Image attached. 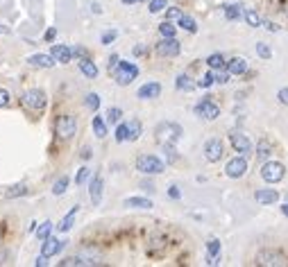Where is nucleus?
Segmentation results:
<instances>
[{"label": "nucleus", "instance_id": "f257e3e1", "mask_svg": "<svg viewBox=\"0 0 288 267\" xmlns=\"http://www.w3.org/2000/svg\"><path fill=\"white\" fill-rule=\"evenodd\" d=\"M182 127L177 123H159L157 129H154V138L157 143L164 147V145H175L179 138H182Z\"/></svg>", "mask_w": 288, "mask_h": 267}, {"label": "nucleus", "instance_id": "f03ea898", "mask_svg": "<svg viewBox=\"0 0 288 267\" xmlns=\"http://www.w3.org/2000/svg\"><path fill=\"white\" fill-rule=\"evenodd\" d=\"M112 75H114L118 86H130L132 82L138 77V66L132 64V61H123V59H120L116 66V71H114Z\"/></svg>", "mask_w": 288, "mask_h": 267}, {"label": "nucleus", "instance_id": "7ed1b4c3", "mask_svg": "<svg viewBox=\"0 0 288 267\" xmlns=\"http://www.w3.org/2000/svg\"><path fill=\"white\" fill-rule=\"evenodd\" d=\"M136 170L141 175H161L166 170V163L154 154H141L136 159Z\"/></svg>", "mask_w": 288, "mask_h": 267}, {"label": "nucleus", "instance_id": "20e7f679", "mask_svg": "<svg viewBox=\"0 0 288 267\" xmlns=\"http://www.w3.org/2000/svg\"><path fill=\"white\" fill-rule=\"evenodd\" d=\"M55 134H57L59 138H64V141H71V138L77 134V120H75V116L61 113V116L57 118V123H55Z\"/></svg>", "mask_w": 288, "mask_h": 267}, {"label": "nucleus", "instance_id": "39448f33", "mask_svg": "<svg viewBox=\"0 0 288 267\" xmlns=\"http://www.w3.org/2000/svg\"><path fill=\"white\" fill-rule=\"evenodd\" d=\"M286 175V168H284V163L279 161H266L261 165V179L266 183H279Z\"/></svg>", "mask_w": 288, "mask_h": 267}, {"label": "nucleus", "instance_id": "423d86ee", "mask_svg": "<svg viewBox=\"0 0 288 267\" xmlns=\"http://www.w3.org/2000/svg\"><path fill=\"white\" fill-rule=\"evenodd\" d=\"M46 105H48V98L41 89H30V91H25V95H23V107L30 111H43Z\"/></svg>", "mask_w": 288, "mask_h": 267}, {"label": "nucleus", "instance_id": "0eeeda50", "mask_svg": "<svg viewBox=\"0 0 288 267\" xmlns=\"http://www.w3.org/2000/svg\"><path fill=\"white\" fill-rule=\"evenodd\" d=\"M256 265H266V267H284L288 265V258L279 251H259L256 254Z\"/></svg>", "mask_w": 288, "mask_h": 267}, {"label": "nucleus", "instance_id": "6e6552de", "mask_svg": "<svg viewBox=\"0 0 288 267\" xmlns=\"http://www.w3.org/2000/svg\"><path fill=\"white\" fill-rule=\"evenodd\" d=\"M195 116L204 118V120H216V118L220 116V107H218L216 102H211L209 98H204L195 105Z\"/></svg>", "mask_w": 288, "mask_h": 267}, {"label": "nucleus", "instance_id": "1a4fd4ad", "mask_svg": "<svg viewBox=\"0 0 288 267\" xmlns=\"http://www.w3.org/2000/svg\"><path fill=\"white\" fill-rule=\"evenodd\" d=\"M225 150H223V141L220 138H209L207 143H204V159L209 163H218L223 159Z\"/></svg>", "mask_w": 288, "mask_h": 267}, {"label": "nucleus", "instance_id": "9d476101", "mask_svg": "<svg viewBox=\"0 0 288 267\" xmlns=\"http://www.w3.org/2000/svg\"><path fill=\"white\" fill-rule=\"evenodd\" d=\"M179 50H182V46H179V41H177L175 36H164V39L157 43L159 57H177Z\"/></svg>", "mask_w": 288, "mask_h": 267}, {"label": "nucleus", "instance_id": "9b49d317", "mask_svg": "<svg viewBox=\"0 0 288 267\" xmlns=\"http://www.w3.org/2000/svg\"><path fill=\"white\" fill-rule=\"evenodd\" d=\"M245 172H248V161H245V157H236L225 165V175L230 177V179H241Z\"/></svg>", "mask_w": 288, "mask_h": 267}, {"label": "nucleus", "instance_id": "f8f14e48", "mask_svg": "<svg viewBox=\"0 0 288 267\" xmlns=\"http://www.w3.org/2000/svg\"><path fill=\"white\" fill-rule=\"evenodd\" d=\"M230 143L236 152H241V154H250L252 152V143H250V138L241 131H231L230 134Z\"/></svg>", "mask_w": 288, "mask_h": 267}, {"label": "nucleus", "instance_id": "ddd939ff", "mask_svg": "<svg viewBox=\"0 0 288 267\" xmlns=\"http://www.w3.org/2000/svg\"><path fill=\"white\" fill-rule=\"evenodd\" d=\"M102 188H105V183H102V177H100V175H93V177H91V183H89V197H91V204H93V206H100V202H102Z\"/></svg>", "mask_w": 288, "mask_h": 267}, {"label": "nucleus", "instance_id": "4468645a", "mask_svg": "<svg viewBox=\"0 0 288 267\" xmlns=\"http://www.w3.org/2000/svg\"><path fill=\"white\" fill-rule=\"evenodd\" d=\"M159 95H161V84H159V82H148V84H143L136 93V98H141V100H154V98H159Z\"/></svg>", "mask_w": 288, "mask_h": 267}, {"label": "nucleus", "instance_id": "2eb2a0df", "mask_svg": "<svg viewBox=\"0 0 288 267\" xmlns=\"http://www.w3.org/2000/svg\"><path fill=\"white\" fill-rule=\"evenodd\" d=\"M64 245H66L64 240H59V238H53V235H50V238H46V240H43V245H41V254L50 258V256L59 254V251L64 249Z\"/></svg>", "mask_w": 288, "mask_h": 267}, {"label": "nucleus", "instance_id": "dca6fc26", "mask_svg": "<svg viewBox=\"0 0 288 267\" xmlns=\"http://www.w3.org/2000/svg\"><path fill=\"white\" fill-rule=\"evenodd\" d=\"M27 64L32 66V68H53L57 64V59L53 54H32V57H27Z\"/></svg>", "mask_w": 288, "mask_h": 267}, {"label": "nucleus", "instance_id": "f3484780", "mask_svg": "<svg viewBox=\"0 0 288 267\" xmlns=\"http://www.w3.org/2000/svg\"><path fill=\"white\" fill-rule=\"evenodd\" d=\"M50 54H53L55 59H57V64H68V61H73V48L68 46H59V43H55L53 48H50Z\"/></svg>", "mask_w": 288, "mask_h": 267}, {"label": "nucleus", "instance_id": "a211bd4d", "mask_svg": "<svg viewBox=\"0 0 288 267\" xmlns=\"http://www.w3.org/2000/svg\"><path fill=\"white\" fill-rule=\"evenodd\" d=\"M207 265H220V240L216 238L207 242Z\"/></svg>", "mask_w": 288, "mask_h": 267}, {"label": "nucleus", "instance_id": "6ab92c4d", "mask_svg": "<svg viewBox=\"0 0 288 267\" xmlns=\"http://www.w3.org/2000/svg\"><path fill=\"white\" fill-rule=\"evenodd\" d=\"M254 199L259 204H263V206H268V204L279 202V193H277L275 188H261L254 193Z\"/></svg>", "mask_w": 288, "mask_h": 267}, {"label": "nucleus", "instance_id": "aec40b11", "mask_svg": "<svg viewBox=\"0 0 288 267\" xmlns=\"http://www.w3.org/2000/svg\"><path fill=\"white\" fill-rule=\"evenodd\" d=\"M227 71L231 72V75H245L248 72V61L243 57H234V59H230L227 61V66H225Z\"/></svg>", "mask_w": 288, "mask_h": 267}, {"label": "nucleus", "instance_id": "412c9836", "mask_svg": "<svg viewBox=\"0 0 288 267\" xmlns=\"http://www.w3.org/2000/svg\"><path fill=\"white\" fill-rule=\"evenodd\" d=\"M79 72H82V75H84V77H89V79H96L98 77V66L93 64L91 59L86 57V59H79Z\"/></svg>", "mask_w": 288, "mask_h": 267}, {"label": "nucleus", "instance_id": "4be33fe9", "mask_svg": "<svg viewBox=\"0 0 288 267\" xmlns=\"http://www.w3.org/2000/svg\"><path fill=\"white\" fill-rule=\"evenodd\" d=\"M77 211H79V206H73V209L64 215V220L57 224V231H59V233H66V231H71V229H73V222H75V215H77Z\"/></svg>", "mask_w": 288, "mask_h": 267}, {"label": "nucleus", "instance_id": "5701e85b", "mask_svg": "<svg viewBox=\"0 0 288 267\" xmlns=\"http://www.w3.org/2000/svg\"><path fill=\"white\" fill-rule=\"evenodd\" d=\"M123 204L130 209H152V199H148V197H127Z\"/></svg>", "mask_w": 288, "mask_h": 267}, {"label": "nucleus", "instance_id": "b1692460", "mask_svg": "<svg viewBox=\"0 0 288 267\" xmlns=\"http://www.w3.org/2000/svg\"><path fill=\"white\" fill-rule=\"evenodd\" d=\"M175 86L177 89H179V91H186V93H191V91H195V82H193V79L189 77V75H177V79H175Z\"/></svg>", "mask_w": 288, "mask_h": 267}, {"label": "nucleus", "instance_id": "393cba45", "mask_svg": "<svg viewBox=\"0 0 288 267\" xmlns=\"http://www.w3.org/2000/svg\"><path fill=\"white\" fill-rule=\"evenodd\" d=\"M223 12H225V18H227V20H238L241 16H245L243 5H225Z\"/></svg>", "mask_w": 288, "mask_h": 267}, {"label": "nucleus", "instance_id": "a878e982", "mask_svg": "<svg viewBox=\"0 0 288 267\" xmlns=\"http://www.w3.org/2000/svg\"><path fill=\"white\" fill-rule=\"evenodd\" d=\"M68 186H71V179H68V175H64V177H59L57 181L53 183V195H64L66 190H68Z\"/></svg>", "mask_w": 288, "mask_h": 267}, {"label": "nucleus", "instance_id": "bb28decb", "mask_svg": "<svg viewBox=\"0 0 288 267\" xmlns=\"http://www.w3.org/2000/svg\"><path fill=\"white\" fill-rule=\"evenodd\" d=\"M207 66H209L211 71H218V68H225L227 61H225V57L220 53H213V54H209V59H207Z\"/></svg>", "mask_w": 288, "mask_h": 267}, {"label": "nucleus", "instance_id": "cd10ccee", "mask_svg": "<svg viewBox=\"0 0 288 267\" xmlns=\"http://www.w3.org/2000/svg\"><path fill=\"white\" fill-rule=\"evenodd\" d=\"M177 25L182 27V30H186V32H191V34H195V32H197V23L191 18V16H186V14H184L182 18L177 20Z\"/></svg>", "mask_w": 288, "mask_h": 267}, {"label": "nucleus", "instance_id": "c85d7f7f", "mask_svg": "<svg viewBox=\"0 0 288 267\" xmlns=\"http://www.w3.org/2000/svg\"><path fill=\"white\" fill-rule=\"evenodd\" d=\"M93 134H96V138H105L107 136V123L100 116L93 118Z\"/></svg>", "mask_w": 288, "mask_h": 267}, {"label": "nucleus", "instance_id": "c756f323", "mask_svg": "<svg viewBox=\"0 0 288 267\" xmlns=\"http://www.w3.org/2000/svg\"><path fill=\"white\" fill-rule=\"evenodd\" d=\"M116 141H118V143L130 141V125H127V123H118V127H116Z\"/></svg>", "mask_w": 288, "mask_h": 267}, {"label": "nucleus", "instance_id": "7c9ffc66", "mask_svg": "<svg viewBox=\"0 0 288 267\" xmlns=\"http://www.w3.org/2000/svg\"><path fill=\"white\" fill-rule=\"evenodd\" d=\"M245 20H248V25H250V27H261V25H263L261 16H259L254 9H245Z\"/></svg>", "mask_w": 288, "mask_h": 267}, {"label": "nucleus", "instance_id": "2f4dec72", "mask_svg": "<svg viewBox=\"0 0 288 267\" xmlns=\"http://www.w3.org/2000/svg\"><path fill=\"white\" fill-rule=\"evenodd\" d=\"M270 154H272V145H270L268 141H259V145H256V157L268 159Z\"/></svg>", "mask_w": 288, "mask_h": 267}, {"label": "nucleus", "instance_id": "473e14b6", "mask_svg": "<svg viewBox=\"0 0 288 267\" xmlns=\"http://www.w3.org/2000/svg\"><path fill=\"white\" fill-rule=\"evenodd\" d=\"M130 141H136V138H141V134H143V125L138 123V120H130Z\"/></svg>", "mask_w": 288, "mask_h": 267}, {"label": "nucleus", "instance_id": "72a5a7b5", "mask_svg": "<svg viewBox=\"0 0 288 267\" xmlns=\"http://www.w3.org/2000/svg\"><path fill=\"white\" fill-rule=\"evenodd\" d=\"M50 233H53V222H50V220L43 222V224L37 229V238H39V240H46V238H50Z\"/></svg>", "mask_w": 288, "mask_h": 267}, {"label": "nucleus", "instance_id": "f704fd0d", "mask_svg": "<svg viewBox=\"0 0 288 267\" xmlns=\"http://www.w3.org/2000/svg\"><path fill=\"white\" fill-rule=\"evenodd\" d=\"M159 34H161V36H175V34H177V27L173 25L171 20H164V23L159 25Z\"/></svg>", "mask_w": 288, "mask_h": 267}, {"label": "nucleus", "instance_id": "c9c22d12", "mask_svg": "<svg viewBox=\"0 0 288 267\" xmlns=\"http://www.w3.org/2000/svg\"><path fill=\"white\" fill-rule=\"evenodd\" d=\"M27 195V186H23V183H19V186H14V188L7 190V197L9 199H16V197H25Z\"/></svg>", "mask_w": 288, "mask_h": 267}, {"label": "nucleus", "instance_id": "e433bc0d", "mask_svg": "<svg viewBox=\"0 0 288 267\" xmlns=\"http://www.w3.org/2000/svg\"><path fill=\"white\" fill-rule=\"evenodd\" d=\"M86 107H89V109L91 111H98L100 109V95L98 93H86Z\"/></svg>", "mask_w": 288, "mask_h": 267}, {"label": "nucleus", "instance_id": "4c0bfd02", "mask_svg": "<svg viewBox=\"0 0 288 267\" xmlns=\"http://www.w3.org/2000/svg\"><path fill=\"white\" fill-rule=\"evenodd\" d=\"M120 116H123V111L118 109V107H112V109L107 111V123L118 125V123H120Z\"/></svg>", "mask_w": 288, "mask_h": 267}, {"label": "nucleus", "instance_id": "58836bf2", "mask_svg": "<svg viewBox=\"0 0 288 267\" xmlns=\"http://www.w3.org/2000/svg\"><path fill=\"white\" fill-rule=\"evenodd\" d=\"M89 177H91V170H89V168L84 165V168H79V170H77V177H75V183H77V186H84V183L89 181Z\"/></svg>", "mask_w": 288, "mask_h": 267}, {"label": "nucleus", "instance_id": "ea45409f", "mask_svg": "<svg viewBox=\"0 0 288 267\" xmlns=\"http://www.w3.org/2000/svg\"><path fill=\"white\" fill-rule=\"evenodd\" d=\"M213 84H216V72H211V71L197 82V86H202V89H209V86H213Z\"/></svg>", "mask_w": 288, "mask_h": 267}, {"label": "nucleus", "instance_id": "a19ab883", "mask_svg": "<svg viewBox=\"0 0 288 267\" xmlns=\"http://www.w3.org/2000/svg\"><path fill=\"white\" fill-rule=\"evenodd\" d=\"M118 32L116 30H107V32H102V36H100V41H102V46H112L114 41H116Z\"/></svg>", "mask_w": 288, "mask_h": 267}, {"label": "nucleus", "instance_id": "79ce46f5", "mask_svg": "<svg viewBox=\"0 0 288 267\" xmlns=\"http://www.w3.org/2000/svg\"><path fill=\"white\" fill-rule=\"evenodd\" d=\"M166 7H168V2L166 0H150V14H159V12H164Z\"/></svg>", "mask_w": 288, "mask_h": 267}, {"label": "nucleus", "instance_id": "37998d69", "mask_svg": "<svg viewBox=\"0 0 288 267\" xmlns=\"http://www.w3.org/2000/svg\"><path fill=\"white\" fill-rule=\"evenodd\" d=\"M184 16V12L179 7H171V9H166V20H179Z\"/></svg>", "mask_w": 288, "mask_h": 267}, {"label": "nucleus", "instance_id": "c03bdc74", "mask_svg": "<svg viewBox=\"0 0 288 267\" xmlns=\"http://www.w3.org/2000/svg\"><path fill=\"white\" fill-rule=\"evenodd\" d=\"M256 54L261 59H270L272 57V50L268 48V43H256Z\"/></svg>", "mask_w": 288, "mask_h": 267}, {"label": "nucleus", "instance_id": "a18cd8bd", "mask_svg": "<svg viewBox=\"0 0 288 267\" xmlns=\"http://www.w3.org/2000/svg\"><path fill=\"white\" fill-rule=\"evenodd\" d=\"M230 75H231L230 71H223V68H218L216 82H218V84H227V82H230Z\"/></svg>", "mask_w": 288, "mask_h": 267}, {"label": "nucleus", "instance_id": "49530a36", "mask_svg": "<svg viewBox=\"0 0 288 267\" xmlns=\"http://www.w3.org/2000/svg\"><path fill=\"white\" fill-rule=\"evenodd\" d=\"M9 100H12L9 91H7V89H0V109H5V107H9Z\"/></svg>", "mask_w": 288, "mask_h": 267}, {"label": "nucleus", "instance_id": "de8ad7c7", "mask_svg": "<svg viewBox=\"0 0 288 267\" xmlns=\"http://www.w3.org/2000/svg\"><path fill=\"white\" fill-rule=\"evenodd\" d=\"M73 54H75V57H79V59H86V57H89V50H86V48H82V46H73Z\"/></svg>", "mask_w": 288, "mask_h": 267}, {"label": "nucleus", "instance_id": "09e8293b", "mask_svg": "<svg viewBox=\"0 0 288 267\" xmlns=\"http://www.w3.org/2000/svg\"><path fill=\"white\" fill-rule=\"evenodd\" d=\"M118 61H120V57H118V54H112V57H109V72H114L116 71V66H118Z\"/></svg>", "mask_w": 288, "mask_h": 267}, {"label": "nucleus", "instance_id": "8fccbe9b", "mask_svg": "<svg viewBox=\"0 0 288 267\" xmlns=\"http://www.w3.org/2000/svg\"><path fill=\"white\" fill-rule=\"evenodd\" d=\"M168 197H171V199H179V197H182V193H179V188H177V186H171V188H168Z\"/></svg>", "mask_w": 288, "mask_h": 267}, {"label": "nucleus", "instance_id": "3c124183", "mask_svg": "<svg viewBox=\"0 0 288 267\" xmlns=\"http://www.w3.org/2000/svg\"><path fill=\"white\" fill-rule=\"evenodd\" d=\"M277 98H279V102H282V105H288V86H284Z\"/></svg>", "mask_w": 288, "mask_h": 267}, {"label": "nucleus", "instance_id": "603ef678", "mask_svg": "<svg viewBox=\"0 0 288 267\" xmlns=\"http://www.w3.org/2000/svg\"><path fill=\"white\" fill-rule=\"evenodd\" d=\"M55 36H57V30H55V27H50V30H46V34H43V41H53Z\"/></svg>", "mask_w": 288, "mask_h": 267}, {"label": "nucleus", "instance_id": "864d4df0", "mask_svg": "<svg viewBox=\"0 0 288 267\" xmlns=\"http://www.w3.org/2000/svg\"><path fill=\"white\" fill-rule=\"evenodd\" d=\"M34 265H37V267H46V265H48V256H43V254H41L39 258L34 261Z\"/></svg>", "mask_w": 288, "mask_h": 267}, {"label": "nucleus", "instance_id": "5fc2aeb1", "mask_svg": "<svg viewBox=\"0 0 288 267\" xmlns=\"http://www.w3.org/2000/svg\"><path fill=\"white\" fill-rule=\"evenodd\" d=\"M132 53L136 54V57H143V54L148 53V50H145V46H134V50H132Z\"/></svg>", "mask_w": 288, "mask_h": 267}, {"label": "nucleus", "instance_id": "6e6d98bb", "mask_svg": "<svg viewBox=\"0 0 288 267\" xmlns=\"http://www.w3.org/2000/svg\"><path fill=\"white\" fill-rule=\"evenodd\" d=\"M263 25H266V30H268V32H277V30H279V25L270 23V20H263Z\"/></svg>", "mask_w": 288, "mask_h": 267}, {"label": "nucleus", "instance_id": "4d7b16f0", "mask_svg": "<svg viewBox=\"0 0 288 267\" xmlns=\"http://www.w3.org/2000/svg\"><path fill=\"white\" fill-rule=\"evenodd\" d=\"M82 159H84V161L91 159V147H82Z\"/></svg>", "mask_w": 288, "mask_h": 267}, {"label": "nucleus", "instance_id": "13d9d810", "mask_svg": "<svg viewBox=\"0 0 288 267\" xmlns=\"http://www.w3.org/2000/svg\"><path fill=\"white\" fill-rule=\"evenodd\" d=\"M123 5H136V2H143V0H120Z\"/></svg>", "mask_w": 288, "mask_h": 267}, {"label": "nucleus", "instance_id": "bf43d9fd", "mask_svg": "<svg viewBox=\"0 0 288 267\" xmlns=\"http://www.w3.org/2000/svg\"><path fill=\"white\" fill-rule=\"evenodd\" d=\"M27 229H30L32 233H37V229H39V227H37V222H30V227H27Z\"/></svg>", "mask_w": 288, "mask_h": 267}, {"label": "nucleus", "instance_id": "052dcab7", "mask_svg": "<svg viewBox=\"0 0 288 267\" xmlns=\"http://www.w3.org/2000/svg\"><path fill=\"white\" fill-rule=\"evenodd\" d=\"M282 213L288 217V204H282Z\"/></svg>", "mask_w": 288, "mask_h": 267}]
</instances>
